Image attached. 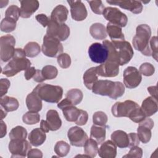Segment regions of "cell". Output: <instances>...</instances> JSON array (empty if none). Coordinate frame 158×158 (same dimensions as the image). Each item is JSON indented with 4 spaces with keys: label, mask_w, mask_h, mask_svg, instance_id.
Returning <instances> with one entry per match:
<instances>
[{
    "label": "cell",
    "mask_w": 158,
    "mask_h": 158,
    "mask_svg": "<svg viewBox=\"0 0 158 158\" xmlns=\"http://www.w3.org/2000/svg\"><path fill=\"white\" fill-rule=\"evenodd\" d=\"M149 48L151 52L152 57L157 61V37L154 36L152 37L149 41Z\"/></svg>",
    "instance_id": "48"
},
{
    "label": "cell",
    "mask_w": 158,
    "mask_h": 158,
    "mask_svg": "<svg viewBox=\"0 0 158 158\" xmlns=\"http://www.w3.org/2000/svg\"><path fill=\"white\" fill-rule=\"evenodd\" d=\"M33 78L35 81L38 82V83H41V82H43L44 81V79L43 77L42 74H41V71L40 70H36V73Z\"/></svg>",
    "instance_id": "55"
},
{
    "label": "cell",
    "mask_w": 158,
    "mask_h": 158,
    "mask_svg": "<svg viewBox=\"0 0 158 158\" xmlns=\"http://www.w3.org/2000/svg\"><path fill=\"white\" fill-rule=\"evenodd\" d=\"M41 71L44 80L54 79L58 74V70L57 68L51 65L44 66Z\"/></svg>",
    "instance_id": "38"
},
{
    "label": "cell",
    "mask_w": 158,
    "mask_h": 158,
    "mask_svg": "<svg viewBox=\"0 0 158 158\" xmlns=\"http://www.w3.org/2000/svg\"><path fill=\"white\" fill-rule=\"evenodd\" d=\"M83 98L82 91L77 88H73L69 90L66 93V98L74 106L80 104Z\"/></svg>",
    "instance_id": "33"
},
{
    "label": "cell",
    "mask_w": 158,
    "mask_h": 158,
    "mask_svg": "<svg viewBox=\"0 0 158 158\" xmlns=\"http://www.w3.org/2000/svg\"><path fill=\"white\" fill-rule=\"evenodd\" d=\"M70 33V28L65 23H59L50 19L46 30L47 35L54 37L60 41H63L69 38Z\"/></svg>",
    "instance_id": "9"
},
{
    "label": "cell",
    "mask_w": 158,
    "mask_h": 158,
    "mask_svg": "<svg viewBox=\"0 0 158 158\" xmlns=\"http://www.w3.org/2000/svg\"><path fill=\"white\" fill-rule=\"evenodd\" d=\"M98 154L102 158H114L117 155V146L112 140H107L100 146Z\"/></svg>",
    "instance_id": "20"
},
{
    "label": "cell",
    "mask_w": 158,
    "mask_h": 158,
    "mask_svg": "<svg viewBox=\"0 0 158 158\" xmlns=\"http://www.w3.org/2000/svg\"><path fill=\"white\" fill-rule=\"evenodd\" d=\"M111 42L115 48L119 65H123L128 64L134 54L130 43L125 40Z\"/></svg>",
    "instance_id": "5"
},
{
    "label": "cell",
    "mask_w": 158,
    "mask_h": 158,
    "mask_svg": "<svg viewBox=\"0 0 158 158\" xmlns=\"http://www.w3.org/2000/svg\"><path fill=\"white\" fill-rule=\"evenodd\" d=\"M102 15L109 23L116 25L121 28L125 27L127 24V16L116 7H106L102 12Z\"/></svg>",
    "instance_id": "8"
},
{
    "label": "cell",
    "mask_w": 158,
    "mask_h": 158,
    "mask_svg": "<svg viewBox=\"0 0 158 158\" xmlns=\"http://www.w3.org/2000/svg\"><path fill=\"white\" fill-rule=\"evenodd\" d=\"M19 2L20 3V17L25 19L30 17L40 6L37 0H23Z\"/></svg>",
    "instance_id": "19"
},
{
    "label": "cell",
    "mask_w": 158,
    "mask_h": 158,
    "mask_svg": "<svg viewBox=\"0 0 158 158\" xmlns=\"http://www.w3.org/2000/svg\"><path fill=\"white\" fill-rule=\"evenodd\" d=\"M7 115V112L5 110H3L2 108L1 109V119L2 120Z\"/></svg>",
    "instance_id": "59"
},
{
    "label": "cell",
    "mask_w": 158,
    "mask_h": 158,
    "mask_svg": "<svg viewBox=\"0 0 158 158\" xmlns=\"http://www.w3.org/2000/svg\"><path fill=\"white\" fill-rule=\"evenodd\" d=\"M26 105L29 111L38 112L42 109V100L32 91L26 98Z\"/></svg>",
    "instance_id": "25"
},
{
    "label": "cell",
    "mask_w": 158,
    "mask_h": 158,
    "mask_svg": "<svg viewBox=\"0 0 158 158\" xmlns=\"http://www.w3.org/2000/svg\"><path fill=\"white\" fill-rule=\"evenodd\" d=\"M106 31L112 41L125 40V36L122 32V28L116 25L109 22L106 26Z\"/></svg>",
    "instance_id": "28"
},
{
    "label": "cell",
    "mask_w": 158,
    "mask_h": 158,
    "mask_svg": "<svg viewBox=\"0 0 158 158\" xmlns=\"http://www.w3.org/2000/svg\"><path fill=\"white\" fill-rule=\"evenodd\" d=\"M98 144L92 138L88 139L84 145V152L89 157H94L98 153Z\"/></svg>",
    "instance_id": "32"
},
{
    "label": "cell",
    "mask_w": 158,
    "mask_h": 158,
    "mask_svg": "<svg viewBox=\"0 0 158 158\" xmlns=\"http://www.w3.org/2000/svg\"><path fill=\"white\" fill-rule=\"evenodd\" d=\"M26 56L23 49L16 48L12 59L2 69V73L7 77H12L19 72L26 70L30 67L31 62L26 58Z\"/></svg>",
    "instance_id": "2"
},
{
    "label": "cell",
    "mask_w": 158,
    "mask_h": 158,
    "mask_svg": "<svg viewBox=\"0 0 158 158\" xmlns=\"http://www.w3.org/2000/svg\"><path fill=\"white\" fill-rule=\"evenodd\" d=\"M141 109L146 117H151L157 112L158 102L157 99L152 96L146 98L142 102Z\"/></svg>",
    "instance_id": "21"
},
{
    "label": "cell",
    "mask_w": 158,
    "mask_h": 158,
    "mask_svg": "<svg viewBox=\"0 0 158 158\" xmlns=\"http://www.w3.org/2000/svg\"><path fill=\"white\" fill-rule=\"evenodd\" d=\"M88 120V114L86 111L81 109V114L78 120L75 122V123L79 126L85 125Z\"/></svg>",
    "instance_id": "52"
},
{
    "label": "cell",
    "mask_w": 158,
    "mask_h": 158,
    "mask_svg": "<svg viewBox=\"0 0 158 158\" xmlns=\"http://www.w3.org/2000/svg\"><path fill=\"white\" fill-rule=\"evenodd\" d=\"M67 136L71 145L77 147L84 146L88 139L86 132L78 126L71 127L68 130Z\"/></svg>",
    "instance_id": "15"
},
{
    "label": "cell",
    "mask_w": 158,
    "mask_h": 158,
    "mask_svg": "<svg viewBox=\"0 0 158 158\" xmlns=\"http://www.w3.org/2000/svg\"><path fill=\"white\" fill-rule=\"evenodd\" d=\"M148 91L150 93L152 97L157 99V86H151L148 88Z\"/></svg>",
    "instance_id": "56"
},
{
    "label": "cell",
    "mask_w": 158,
    "mask_h": 158,
    "mask_svg": "<svg viewBox=\"0 0 158 158\" xmlns=\"http://www.w3.org/2000/svg\"><path fill=\"white\" fill-rule=\"evenodd\" d=\"M96 70L99 76L115 77L119 73V65L115 62L106 60L104 63L96 67Z\"/></svg>",
    "instance_id": "16"
},
{
    "label": "cell",
    "mask_w": 158,
    "mask_h": 158,
    "mask_svg": "<svg viewBox=\"0 0 158 158\" xmlns=\"http://www.w3.org/2000/svg\"><path fill=\"white\" fill-rule=\"evenodd\" d=\"M123 80L125 86L129 89L136 88L142 80V76L135 67L129 66L123 71Z\"/></svg>",
    "instance_id": "13"
},
{
    "label": "cell",
    "mask_w": 158,
    "mask_h": 158,
    "mask_svg": "<svg viewBox=\"0 0 158 158\" xmlns=\"http://www.w3.org/2000/svg\"><path fill=\"white\" fill-rule=\"evenodd\" d=\"M54 150L59 157H65L69 152L70 146L64 141H59L56 143Z\"/></svg>",
    "instance_id": "36"
},
{
    "label": "cell",
    "mask_w": 158,
    "mask_h": 158,
    "mask_svg": "<svg viewBox=\"0 0 158 158\" xmlns=\"http://www.w3.org/2000/svg\"><path fill=\"white\" fill-rule=\"evenodd\" d=\"M151 36V30L149 25L141 24L136 28V35L132 40L134 48L146 56H151L149 48V40Z\"/></svg>",
    "instance_id": "3"
},
{
    "label": "cell",
    "mask_w": 158,
    "mask_h": 158,
    "mask_svg": "<svg viewBox=\"0 0 158 158\" xmlns=\"http://www.w3.org/2000/svg\"><path fill=\"white\" fill-rule=\"evenodd\" d=\"M16 21L5 17L1 22L0 28L2 31L6 33H10L13 31L16 28Z\"/></svg>",
    "instance_id": "40"
},
{
    "label": "cell",
    "mask_w": 158,
    "mask_h": 158,
    "mask_svg": "<svg viewBox=\"0 0 158 158\" xmlns=\"http://www.w3.org/2000/svg\"><path fill=\"white\" fill-rule=\"evenodd\" d=\"M111 5L118 6L120 7L128 10L133 14H140L143 9L141 1H130V0H118V1H106Z\"/></svg>",
    "instance_id": "18"
},
{
    "label": "cell",
    "mask_w": 158,
    "mask_h": 158,
    "mask_svg": "<svg viewBox=\"0 0 158 158\" xmlns=\"http://www.w3.org/2000/svg\"><path fill=\"white\" fill-rule=\"evenodd\" d=\"M10 82L7 78H1L0 80V96L2 97L7 93Z\"/></svg>",
    "instance_id": "49"
},
{
    "label": "cell",
    "mask_w": 158,
    "mask_h": 158,
    "mask_svg": "<svg viewBox=\"0 0 158 158\" xmlns=\"http://www.w3.org/2000/svg\"><path fill=\"white\" fill-rule=\"evenodd\" d=\"M108 120L107 115L102 111H97L93 115V122L94 125L104 126Z\"/></svg>",
    "instance_id": "42"
},
{
    "label": "cell",
    "mask_w": 158,
    "mask_h": 158,
    "mask_svg": "<svg viewBox=\"0 0 158 158\" xmlns=\"http://www.w3.org/2000/svg\"><path fill=\"white\" fill-rule=\"evenodd\" d=\"M83 83L88 89H91L93 85L98 80L96 67L88 69L83 74Z\"/></svg>",
    "instance_id": "31"
},
{
    "label": "cell",
    "mask_w": 158,
    "mask_h": 158,
    "mask_svg": "<svg viewBox=\"0 0 158 158\" xmlns=\"http://www.w3.org/2000/svg\"><path fill=\"white\" fill-rule=\"evenodd\" d=\"M69 14L67 8L62 4L57 5L52 11L51 19L59 23H64L67 20Z\"/></svg>",
    "instance_id": "24"
},
{
    "label": "cell",
    "mask_w": 158,
    "mask_h": 158,
    "mask_svg": "<svg viewBox=\"0 0 158 158\" xmlns=\"http://www.w3.org/2000/svg\"><path fill=\"white\" fill-rule=\"evenodd\" d=\"M139 106L135 101L126 100L124 102H117L112 107L111 112L115 117H128L130 114Z\"/></svg>",
    "instance_id": "11"
},
{
    "label": "cell",
    "mask_w": 158,
    "mask_h": 158,
    "mask_svg": "<svg viewBox=\"0 0 158 158\" xmlns=\"http://www.w3.org/2000/svg\"><path fill=\"white\" fill-rule=\"evenodd\" d=\"M137 135L141 142L144 144L148 143L151 138V129L148 127L139 124L137 128Z\"/></svg>",
    "instance_id": "34"
},
{
    "label": "cell",
    "mask_w": 158,
    "mask_h": 158,
    "mask_svg": "<svg viewBox=\"0 0 158 158\" xmlns=\"http://www.w3.org/2000/svg\"><path fill=\"white\" fill-rule=\"evenodd\" d=\"M40 115L38 112L28 111L23 114L22 121L27 125H35L40 122Z\"/></svg>",
    "instance_id": "39"
},
{
    "label": "cell",
    "mask_w": 158,
    "mask_h": 158,
    "mask_svg": "<svg viewBox=\"0 0 158 158\" xmlns=\"http://www.w3.org/2000/svg\"><path fill=\"white\" fill-rule=\"evenodd\" d=\"M92 11L96 14H102V12L105 9L102 2L100 0L88 1Z\"/></svg>",
    "instance_id": "44"
},
{
    "label": "cell",
    "mask_w": 158,
    "mask_h": 158,
    "mask_svg": "<svg viewBox=\"0 0 158 158\" xmlns=\"http://www.w3.org/2000/svg\"><path fill=\"white\" fill-rule=\"evenodd\" d=\"M106 127L93 125L90 130V138L95 140L98 144H101L104 142L106 135Z\"/></svg>",
    "instance_id": "27"
},
{
    "label": "cell",
    "mask_w": 158,
    "mask_h": 158,
    "mask_svg": "<svg viewBox=\"0 0 158 158\" xmlns=\"http://www.w3.org/2000/svg\"><path fill=\"white\" fill-rule=\"evenodd\" d=\"M139 72L141 75H143L144 76L149 77L154 73L155 68L151 63L145 62L140 65Z\"/></svg>",
    "instance_id": "45"
},
{
    "label": "cell",
    "mask_w": 158,
    "mask_h": 158,
    "mask_svg": "<svg viewBox=\"0 0 158 158\" xmlns=\"http://www.w3.org/2000/svg\"><path fill=\"white\" fill-rule=\"evenodd\" d=\"M91 90L96 94L107 96L113 99H117L124 94L125 86L120 81L99 80L93 85Z\"/></svg>",
    "instance_id": "1"
},
{
    "label": "cell",
    "mask_w": 158,
    "mask_h": 158,
    "mask_svg": "<svg viewBox=\"0 0 158 158\" xmlns=\"http://www.w3.org/2000/svg\"><path fill=\"white\" fill-rule=\"evenodd\" d=\"M36 72V69L34 67H30L28 69H27L25 73H24V77L27 80H30L31 78H33Z\"/></svg>",
    "instance_id": "53"
},
{
    "label": "cell",
    "mask_w": 158,
    "mask_h": 158,
    "mask_svg": "<svg viewBox=\"0 0 158 158\" xmlns=\"http://www.w3.org/2000/svg\"><path fill=\"white\" fill-rule=\"evenodd\" d=\"M33 91L41 100L50 103L59 102L63 95V89L61 86L45 83L38 84Z\"/></svg>",
    "instance_id": "4"
},
{
    "label": "cell",
    "mask_w": 158,
    "mask_h": 158,
    "mask_svg": "<svg viewBox=\"0 0 158 158\" xmlns=\"http://www.w3.org/2000/svg\"><path fill=\"white\" fill-rule=\"evenodd\" d=\"M57 61L59 66L62 69H67L71 65L70 56L67 53H62L57 59Z\"/></svg>",
    "instance_id": "46"
},
{
    "label": "cell",
    "mask_w": 158,
    "mask_h": 158,
    "mask_svg": "<svg viewBox=\"0 0 158 158\" xmlns=\"http://www.w3.org/2000/svg\"><path fill=\"white\" fill-rule=\"evenodd\" d=\"M28 157H43V153L41 150L38 149H31L28 154H27Z\"/></svg>",
    "instance_id": "54"
},
{
    "label": "cell",
    "mask_w": 158,
    "mask_h": 158,
    "mask_svg": "<svg viewBox=\"0 0 158 158\" xmlns=\"http://www.w3.org/2000/svg\"><path fill=\"white\" fill-rule=\"evenodd\" d=\"M20 16V9L15 5L10 6L5 12V17L17 21Z\"/></svg>",
    "instance_id": "41"
},
{
    "label": "cell",
    "mask_w": 158,
    "mask_h": 158,
    "mask_svg": "<svg viewBox=\"0 0 158 158\" xmlns=\"http://www.w3.org/2000/svg\"><path fill=\"white\" fill-rule=\"evenodd\" d=\"M129 138V144L128 147L131 148L133 146H136L139 144V139L136 133H130L128 135Z\"/></svg>",
    "instance_id": "50"
},
{
    "label": "cell",
    "mask_w": 158,
    "mask_h": 158,
    "mask_svg": "<svg viewBox=\"0 0 158 158\" xmlns=\"http://www.w3.org/2000/svg\"><path fill=\"white\" fill-rule=\"evenodd\" d=\"M0 104L1 107L7 112L16 110L19 106V101L16 98L8 96L1 97Z\"/></svg>",
    "instance_id": "30"
},
{
    "label": "cell",
    "mask_w": 158,
    "mask_h": 158,
    "mask_svg": "<svg viewBox=\"0 0 158 158\" xmlns=\"http://www.w3.org/2000/svg\"><path fill=\"white\" fill-rule=\"evenodd\" d=\"M70 7L72 18L75 21H83L88 15L85 4L81 1H67Z\"/></svg>",
    "instance_id": "17"
},
{
    "label": "cell",
    "mask_w": 158,
    "mask_h": 158,
    "mask_svg": "<svg viewBox=\"0 0 158 158\" xmlns=\"http://www.w3.org/2000/svg\"><path fill=\"white\" fill-rule=\"evenodd\" d=\"M40 128L44 131L45 133H48L49 131V129L48 128V126L46 123V120H41L40 122Z\"/></svg>",
    "instance_id": "58"
},
{
    "label": "cell",
    "mask_w": 158,
    "mask_h": 158,
    "mask_svg": "<svg viewBox=\"0 0 158 158\" xmlns=\"http://www.w3.org/2000/svg\"><path fill=\"white\" fill-rule=\"evenodd\" d=\"M146 117V115L141 109L140 107H138L133 110V111L130 114L128 117V118L133 122L138 123L142 122Z\"/></svg>",
    "instance_id": "43"
},
{
    "label": "cell",
    "mask_w": 158,
    "mask_h": 158,
    "mask_svg": "<svg viewBox=\"0 0 158 158\" xmlns=\"http://www.w3.org/2000/svg\"><path fill=\"white\" fill-rule=\"evenodd\" d=\"M46 123L49 130L56 131L62 125V120L57 110L54 109L49 110L46 114Z\"/></svg>",
    "instance_id": "22"
},
{
    "label": "cell",
    "mask_w": 158,
    "mask_h": 158,
    "mask_svg": "<svg viewBox=\"0 0 158 158\" xmlns=\"http://www.w3.org/2000/svg\"><path fill=\"white\" fill-rule=\"evenodd\" d=\"M27 136V131L22 126H16L13 128L9 133V138L10 139H25Z\"/></svg>",
    "instance_id": "37"
},
{
    "label": "cell",
    "mask_w": 158,
    "mask_h": 158,
    "mask_svg": "<svg viewBox=\"0 0 158 158\" xmlns=\"http://www.w3.org/2000/svg\"><path fill=\"white\" fill-rule=\"evenodd\" d=\"M111 140L119 148L128 147L129 138L128 134L122 130H115L110 136Z\"/></svg>",
    "instance_id": "23"
},
{
    "label": "cell",
    "mask_w": 158,
    "mask_h": 158,
    "mask_svg": "<svg viewBox=\"0 0 158 158\" xmlns=\"http://www.w3.org/2000/svg\"><path fill=\"white\" fill-rule=\"evenodd\" d=\"M7 133V126L6 124L1 120V133H0V138H3Z\"/></svg>",
    "instance_id": "57"
},
{
    "label": "cell",
    "mask_w": 158,
    "mask_h": 158,
    "mask_svg": "<svg viewBox=\"0 0 158 158\" xmlns=\"http://www.w3.org/2000/svg\"><path fill=\"white\" fill-rule=\"evenodd\" d=\"M57 107L62 110L65 118L70 122H76L81 114V109L73 105L67 98L57 104Z\"/></svg>",
    "instance_id": "14"
},
{
    "label": "cell",
    "mask_w": 158,
    "mask_h": 158,
    "mask_svg": "<svg viewBox=\"0 0 158 158\" xmlns=\"http://www.w3.org/2000/svg\"><path fill=\"white\" fill-rule=\"evenodd\" d=\"M143 156V150L141 148L136 146L131 147L128 153L123 156V157L128 158H141Z\"/></svg>",
    "instance_id": "47"
},
{
    "label": "cell",
    "mask_w": 158,
    "mask_h": 158,
    "mask_svg": "<svg viewBox=\"0 0 158 158\" xmlns=\"http://www.w3.org/2000/svg\"><path fill=\"white\" fill-rule=\"evenodd\" d=\"M15 39L10 35L2 36L0 38V57L2 62L11 59L15 52Z\"/></svg>",
    "instance_id": "7"
},
{
    "label": "cell",
    "mask_w": 158,
    "mask_h": 158,
    "mask_svg": "<svg viewBox=\"0 0 158 158\" xmlns=\"http://www.w3.org/2000/svg\"><path fill=\"white\" fill-rule=\"evenodd\" d=\"M46 135L45 132L40 128H35L28 135V140L30 144L35 147L42 145L46 141Z\"/></svg>",
    "instance_id": "26"
},
{
    "label": "cell",
    "mask_w": 158,
    "mask_h": 158,
    "mask_svg": "<svg viewBox=\"0 0 158 158\" xmlns=\"http://www.w3.org/2000/svg\"><path fill=\"white\" fill-rule=\"evenodd\" d=\"M36 20L41 24L43 27H46L48 25L50 19L46 14H38L35 17Z\"/></svg>",
    "instance_id": "51"
},
{
    "label": "cell",
    "mask_w": 158,
    "mask_h": 158,
    "mask_svg": "<svg viewBox=\"0 0 158 158\" xmlns=\"http://www.w3.org/2000/svg\"><path fill=\"white\" fill-rule=\"evenodd\" d=\"M89 33L91 36L98 40H104L107 37L106 28L104 25L101 23H94L89 27Z\"/></svg>",
    "instance_id": "29"
},
{
    "label": "cell",
    "mask_w": 158,
    "mask_h": 158,
    "mask_svg": "<svg viewBox=\"0 0 158 158\" xmlns=\"http://www.w3.org/2000/svg\"><path fill=\"white\" fill-rule=\"evenodd\" d=\"M41 51L48 57H56L62 53L63 46L58 39L46 35L43 38Z\"/></svg>",
    "instance_id": "6"
},
{
    "label": "cell",
    "mask_w": 158,
    "mask_h": 158,
    "mask_svg": "<svg viewBox=\"0 0 158 158\" xmlns=\"http://www.w3.org/2000/svg\"><path fill=\"white\" fill-rule=\"evenodd\" d=\"M88 55L93 62L101 64L104 63L108 58V50L104 44L94 43L89 47Z\"/></svg>",
    "instance_id": "12"
},
{
    "label": "cell",
    "mask_w": 158,
    "mask_h": 158,
    "mask_svg": "<svg viewBox=\"0 0 158 158\" xmlns=\"http://www.w3.org/2000/svg\"><path fill=\"white\" fill-rule=\"evenodd\" d=\"M23 50L27 57H35L40 54L41 51V48L38 43L31 41L28 43L24 46Z\"/></svg>",
    "instance_id": "35"
},
{
    "label": "cell",
    "mask_w": 158,
    "mask_h": 158,
    "mask_svg": "<svg viewBox=\"0 0 158 158\" xmlns=\"http://www.w3.org/2000/svg\"><path fill=\"white\" fill-rule=\"evenodd\" d=\"M31 144L26 139H10L9 143V151L11 157H25L31 149Z\"/></svg>",
    "instance_id": "10"
}]
</instances>
